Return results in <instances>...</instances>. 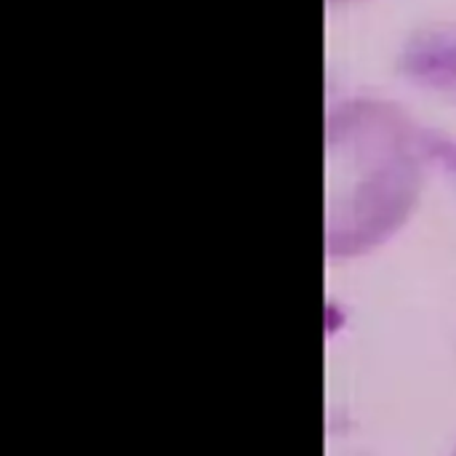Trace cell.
<instances>
[{
  "mask_svg": "<svg viewBox=\"0 0 456 456\" xmlns=\"http://www.w3.org/2000/svg\"><path fill=\"white\" fill-rule=\"evenodd\" d=\"M430 163L425 131L395 104L350 99L326 126V254L353 259L414 214Z\"/></svg>",
  "mask_w": 456,
  "mask_h": 456,
  "instance_id": "cell-1",
  "label": "cell"
},
{
  "mask_svg": "<svg viewBox=\"0 0 456 456\" xmlns=\"http://www.w3.org/2000/svg\"><path fill=\"white\" fill-rule=\"evenodd\" d=\"M454 456H456V452H454Z\"/></svg>",
  "mask_w": 456,
  "mask_h": 456,
  "instance_id": "cell-2",
  "label": "cell"
}]
</instances>
